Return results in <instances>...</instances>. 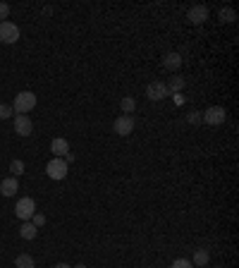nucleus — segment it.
Wrapping results in <instances>:
<instances>
[{
	"label": "nucleus",
	"instance_id": "nucleus-23",
	"mask_svg": "<svg viewBox=\"0 0 239 268\" xmlns=\"http://www.w3.org/2000/svg\"><path fill=\"white\" fill-rule=\"evenodd\" d=\"M31 223H34L36 228H41V225H46V215H43V213H34V218H31Z\"/></svg>",
	"mask_w": 239,
	"mask_h": 268
},
{
	"label": "nucleus",
	"instance_id": "nucleus-2",
	"mask_svg": "<svg viewBox=\"0 0 239 268\" xmlns=\"http://www.w3.org/2000/svg\"><path fill=\"white\" fill-rule=\"evenodd\" d=\"M227 120V110L223 106H211L206 108V113H201V122L211 125V127H218Z\"/></svg>",
	"mask_w": 239,
	"mask_h": 268
},
{
	"label": "nucleus",
	"instance_id": "nucleus-14",
	"mask_svg": "<svg viewBox=\"0 0 239 268\" xmlns=\"http://www.w3.org/2000/svg\"><path fill=\"white\" fill-rule=\"evenodd\" d=\"M211 261V254H208V249H196L194 252V261H191V266H199V268H203L206 264Z\"/></svg>",
	"mask_w": 239,
	"mask_h": 268
},
{
	"label": "nucleus",
	"instance_id": "nucleus-13",
	"mask_svg": "<svg viewBox=\"0 0 239 268\" xmlns=\"http://www.w3.org/2000/svg\"><path fill=\"white\" fill-rule=\"evenodd\" d=\"M36 232H39V228L27 220V223H22V228H19V237H22V240H34Z\"/></svg>",
	"mask_w": 239,
	"mask_h": 268
},
{
	"label": "nucleus",
	"instance_id": "nucleus-1",
	"mask_svg": "<svg viewBox=\"0 0 239 268\" xmlns=\"http://www.w3.org/2000/svg\"><path fill=\"white\" fill-rule=\"evenodd\" d=\"M34 106H36V94L34 91H22V94L14 96L12 110L17 115H27L29 110H34Z\"/></svg>",
	"mask_w": 239,
	"mask_h": 268
},
{
	"label": "nucleus",
	"instance_id": "nucleus-11",
	"mask_svg": "<svg viewBox=\"0 0 239 268\" xmlns=\"http://www.w3.org/2000/svg\"><path fill=\"white\" fill-rule=\"evenodd\" d=\"M163 67L170 69V72H177L182 67V55L179 53H165L163 55Z\"/></svg>",
	"mask_w": 239,
	"mask_h": 268
},
{
	"label": "nucleus",
	"instance_id": "nucleus-24",
	"mask_svg": "<svg viewBox=\"0 0 239 268\" xmlns=\"http://www.w3.org/2000/svg\"><path fill=\"white\" fill-rule=\"evenodd\" d=\"M189 122H191V125H199V122H201V113H199V110L189 113Z\"/></svg>",
	"mask_w": 239,
	"mask_h": 268
},
{
	"label": "nucleus",
	"instance_id": "nucleus-21",
	"mask_svg": "<svg viewBox=\"0 0 239 268\" xmlns=\"http://www.w3.org/2000/svg\"><path fill=\"white\" fill-rule=\"evenodd\" d=\"M7 14H10V5L7 2H0V24L7 22Z\"/></svg>",
	"mask_w": 239,
	"mask_h": 268
},
{
	"label": "nucleus",
	"instance_id": "nucleus-15",
	"mask_svg": "<svg viewBox=\"0 0 239 268\" xmlns=\"http://www.w3.org/2000/svg\"><path fill=\"white\" fill-rule=\"evenodd\" d=\"M14 268H36V264H34V256L19 254L17 259H14Z\"/></svg>",
	"mask_w": 239,
	"mask_h": 268
},
{
	"label": "nucleus",
	"instance_id": "nucleus-27",
	"mask_svg": "<svg viewBox=\"0 0 239 268\" xmlns=\"http://www.w3.org/2000/svg\"><path fill=\"white\" fill-rule=\"evenodd\" d=\"M74 268H86V266H84V264H79V266H74Z\"/></svg>",
	"mask_w": 239,
	"mask_h": 268
},
{
	"label": "nucleus",
	"instance_id": "nucleus-19",
	"mask_svg": "<svg viewBox=\"0 0 239 268\" xmlns=\"http://www.w3.org/2000/svg\"><path fill=\"white\" fill-rule=\"evenodd\" d=\"M10 173H14L12 177H19V175H24V163L19 161V158H14V161L10 163Z\"/></svg>",
	"mask_w": 239,
	"mask_h": 268
},
{
	"label": "nucleus",
	"instance_id": "nucleus-10",
	"mask_svg": "<svg viewBox=\"0 0 239 268\" xmlns=\"http://www.w3.org/2000/svg\"><path fill=\"white\" fill-rule=\"evenodd\" d=\"M51 153H53V158H62V156H67V153H69L67 139H62V136L53 139V141H51Z\"/></svg>",
	"mask_w": 239,
	"mask_h": 268
},
{
	"label": "nucleus",
	"instance_id": "nucleus-26",
	"mask_svg": "<svg viewBox=\"0 0 239 268\" xmlns=\"http://www.w3.org/2000/svg\"><path fill=\"white\" fill-rule=\"evenodd\" d=\"M53 268H72V266H69V264H55Z\"/></svg>",
	"mask_w": 239,
	"mask_h": 268
},
{
	"label": "nucleus",
	"instance_id": "nucleus-16",
	"mask_svg": "<svg viewBox=\"0 0 239 268\" xmlns=\"http://www.w3.org/2000/svg\"><path fill=\"white\" fill-rule=\"evenodd\" d=\"M120 108H122V113H124V115H132L134 110H136V101H134L132 96H124V98H122V103H120Z\"/></svg>",
	"mask_w": 239,
	"mask_h": 268
},
{
	"label": "nucleus",
	"instance_id": "nucleus-4",
	"mask_svg": "<svg viewBox=\"0 0 239 268\" xmlns=\"http://www.w3.org/2000/svg\"><path fill=\"white\" fill-rule=\"evenodd\" d=\"M134 118L132 115H120V118H115V122H113V130H115V134H120V136H129V134L134 132Z\"/></svg>",
	"mask_w": 239,
	"mask_h": 268
},
{
	"label": "nucleus",
	"instance_id": "nucleus-9",
	"mask_svg": "<svg viewBox=\"0 0 239 268\" xmlns=\"http://www.w3.org/2000/svg\"><path fill=\"white\" fill-rule=\"evenodd\" d=\"M186 19H189L191 24H203V22L208 19V7H206V5H194V7H189Z\"/></svg>",
	"mask_w": 239,
	"mask_h": 268
},
{
	"label": "nucleus",
	"instance_id": "nucleus-17",
	"mask_svg": "<svg viewBox=\"0 0 239 268\" xmlns=\"http://www.w3.org/2000/svg\"><path fill=\"white\" fill-rule=\"evenodd\" d=\"M184 77H173V79H170V84H168V91H170V94H177V91H182V89H184Z\"/></svg>",
	"mask_w": 239,
	"mask_h": 268
},
{
	"label": "nucleus",
	"instance_id": "nucleus-6",
	"mask_svg": "<svg viewBox=\"0 0 239 268\" xmlns=\"http://www.w3.org/2000/svg\"><path fill=\"white\" fill-rule=\"evenodd\" d=\"M0 41L2 43H17L19 41V27L14 22H2L0 24Z\"/></svg>",
	"mask_w": 239,
	"mask_h": 268
},
{
	"label": "nucleus",
	"instance_id": "nucleus-22",
	"mask_svg": "<svg viewBox=\"0 0 239 268\" xmlns=\"http://www.w3.org/2000/svg\"><path fill=\"white\" fill-rule=\"evenodd\" d=\"M170 268H194V266H191V261H186V259H175Z\"/></svg>",
	"mask_w": 239,
	"mask_h": 268
},
{
	"label": "nucleus",
	"instance_id": "nucleus-20",
	"mask_svg": "<svg viewBox=\"0 0 239 268\" xmlns=\"http://www.w3.org/2000/svg\"><path fill=\"white\" fill-rule=\"evenodd\" d=\"M14 115L12 106H7V103H0V120H10Z\"/></svg>",
	"mask_w": 239,
	"mask_h": 268
},
{
	"label": "nucleus",
	"instance_id": "nucleus-5",
	"mask_svg": "<svg viewBox=\"0 0 239 268\" xmlns=\"http://www.w3.org/2000/svg\"><path fill=\"white\" fill-rule=\"evenodd\" d=\"M46 173L51 180H65L67 177V163L62 158H51V163L46 165Z\"/></svg>",
	"mask_w": 239,
	"mask_h": 268
},
{
	"label": "nucleus",
	"instance_id": "nucleus-12",
	"mask_svg": "<svg viewBox=\"0 0 239 268\" xmlns=\"http://www.w3.org/2000/svg\"><path fill=\"white\" fill-rule=\"evenodd\" d=\"M19 192V182H17V177H7V180H2V185H0V194L2 197H14Z\"/></svg>",
	"mask_w": 239,
	"mask_h": 268
},
{
	"label": "nucleus",
	"instance_id": "nucleus-25",
	"mask_svg": "<svg viewBox=\"0 0 239 268\" xmlns=\"http://www.w3.org/2000/svg\"><path fill=\"white\" fill-rule=\"evenodd\" d=\"M62 161H65L67 165H69V163L74 161V153H72V151H69V153H67V156H62Z\"/></svg>",
	"mask_w": 239,
	"mask_h": 268
},
{
	"label": "nucleus",
	"instance_id": "nucleus-8",
	"mask_svg": "<svg viewBox=\"0 0 239 268\" xmlns=\"http://www.w3.org/2000/svg\"><path fill=\"white\" fill-rule=\"evenodd\" d=\"M14 132L19 136H31L34 132V122L29 115H14Z\"/></svg>",
	"mask_w": 239,
	"mask_h": 268
},
{
	"label": "nucleus",
	"instance_id": "nucleus-7",
	"mask_svg": "<svg viewBox=\"0 0 239 268\" xmlns=\"http://www.w3.org/2000/svg\"><path fill=\"white\" fill-rule=\"evenodd\" d=\"M146 96L151 101H163V98H168V96H170L168 84H163V81H151L146 86Z\"/></svg>",
	"mask_w": 239,
	"mask_h": 268
},
{
	"label": "nucleus",
	"instance_id": "nucleus-18",
	"mask_svg": "<svg viewBox=\"0 0 239 268\" xmlns=\"http://www.w3.org/2000/svg\"><path fill=\"white\" fill-rule=\"evenodd\" d=\"M220 19H223V22H227V24H232V22L237 19V14H235V10H232V7H223V10H220Z\"/></svg>",
	"mask_w": 239,
	"mask_h": 268
},
{
	"label": "nucleus",
	"instance_id": "nucleus-3",
	"mask_svg": "<svg viewBox=\"0 0 239 268\" xmlns=\"http://www.w3.org/2000/svg\"><path fill=\"white\" fill-rule=\"evenodd\" d=\"M14 213H17V218L19 220H31L34 218V213H36V201L31 199V197H22V199L17 201V206H14Z\"/></svg>",
	"mask_w": 239,
	"mask_h": 268
}]
</instances>
